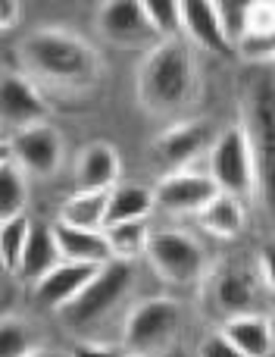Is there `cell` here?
Returning <instances> with one entry per match:
<instances>
[{"mask_svg":"<svg viewBox=\"0 0 275 357\" xmlns=\"http://www.w3.org/2000/svg\"><path fill=\"white\" fill-rule=\"evenodd\" d=\"M29 232H31L29 216H16V220L0 222V266L6 273H16L25 251V241H29Z\"/></svg>","mask_w":275,"mask_h":357,"instance_id":"cell-26","label":"cell"},{"mask_svg":"<svg viewBox=\"0 0 275 357\" xmlns=\"http://www.w3.org/2000/svg\"><path fill=\"white\" fill-rule=\"evenodd\" d=\"M107 245H110L113 260H125V264H135L138 257L147 254V245H150L153 226L150 220H138V222H113V226L104 229Z\"/></svg>","mask_w":275,"mask_h":357,"instance_id":"cell-23","label":"cell"},{"mask_svg":"<svg viewBox=\"0 0 275 357\" xmlns=\"http://www.w3.org/2000/svg\"><path fill=\"white\" fill-rule=\"evenodd\" d=\"M263 291L266 285L257 273V264H226L210 279V298H213V307L222 314V320L238 314H260V295Z\"/></svg>","mask_w":275,"mask_h":357,"instance_id":"cell-10","label":"cell"},{"mask_svg":"<svg viewBox=\"0 0 275 357\" xmlns=\"http://www.w3.org/2000/svg\"><path fill=\"white\" fill-rule=\"evenodd\" d=\"M47 98L41 88L22 73H6L0 75V132L6 135H19L25 129L47 123Z\"/></svg>","mask_w":275,"mask_h":357,"instance_id":"cell-9","label":"cell"},{"mask_svg":"<svg viewBox=\"0 0 275 357\" xmlns=\"http://www.w3.org/2000/svg\"><path fill=\"white\" fill-rule=\"evenodd\" d=\"M238 107L257 169V197L275 220V63H244L238 73Z\"/></svg>","mask_w":275,"mask_h":357,"instance_id":"cell-1","label":"cell"},{"mask_svg":"<svg viewBox=\"0 0 275 357\" xmlns=\"http://www.w3.org/2000/svg\"><path fill=\"white\" fill-rule=\"evenodd\" d=\"M97 270L100 266L69 264V260H63V264L54 266L41 282L31 285V301L44 310H56V314H60L63 307H69V304L85 291V285L97 276Z\"/></svg>","mask_w":275,"mask_h":357,"instance_id":"cell-13","label":"cell"},{"mask_svg":"<svg viewBox=\"0 0 275 357\" xmlns=\"http://www.w3.org/2000/svg\"><path fill=\"white\" fill-rule=\"evenodd\" d=\"M219 333L232 342L244 357H272L275 342L269 329V317L266 314H238L222 320Z\"/></svg>","mask_w":275,"mask_h":357,"instance_id":"cell-18","label":"cell"},{"mask_svg":"<svg viewBox=\"0 0 275 357\" xmlns=\"http://www.w3.org/2000/svg\"><path fill=\"white\" fill-rule=\"evenodd\" d=\"M197 222H201L203 232H210L213 238H238L247 226V210L241 197L232 195H216L207 207L197 213Z\"/></svg>","mask_w":275,"mask_h":357,"instance_id":"cell-21","label":"cell"},{"mask_svg":"<svg viewBox=\"0 0 275 357\" xmlns=\"http://www.w3.org/2000/svg\"><path fill=\"white\" fill-rule=\"evenodd\" d=\"M216 13H219L222 31L238 54V44L244 41L247 22H251V0H216Z\"/></svg>","mask_w":275,"mask_h":357,"instance_id":"cell-28","label":"cell"},{"mask_svg":"<svg viewBox=\"0 0 275 357\" xmlns=\"http://www.w3.org/2000/svg\"><path fill=\"white\" fill-rule=\"evenodd\" d=\"M269 329H272V342H275V310L269 314Z\"/></svg>","mask_w":275,"mask_h":357,"instance_id":"cell-34","label":"cell"},{"mask_svg":"<svg viewBox=\"0 0 275 357\" xmlns=\"http://www.w3.org/2000/svg\"><path fill=\"white\" fill-rule=\"evenodd\" d=\"M22 19V3L19 0H0V31H13Z\"/></svg>","mask_w":275,"mask_h":357,"instance_id":"cell-32","label":"cell"},{"mask_svg":"<svg viewBox=\"0 0 275 357\" xmlns=\"http://www.w3.org/2000/svg\"><path fill=\"white\" fill-rule=\"evenodd\" d=\"M182 38L203 54H235L216 13V0H182Z\"/></svg>","mask_w":275,"mask_h":357,"instance_id":"cell-14","label":"cell"},{"mask_svg":"<svg viewBox=\"0 0 275 357\" xmlns=\"http://www.w3.org/2000/svg\"><path fill=\"white\" fill-rule=\"evenodd\" d=\"M257 273H260V279H263L266 291L275 298V238L266 241V245L260 248V254H257Z\"/></svg>","mask_w":275,"mask_h":357,"instance_id":"cell-30","label":"cell"},{"mask_svg":"<svg viewBox=\"0 0 275 357\" xmlns=\"http://www.w3.org/2000/svg\"><path fill=\"white\" fill-rule=\"evenodd\" d=\"M125 351L104 345V342H79V345L69 351V357H123Z\"/></svg>","mask_w":275,"mask_h":357,"instance_id":"cell-31","label":"cell"},{"mask_svg":"<svg viewBox=\"0 0 275 357\" xmlns=\"http://www.w3.org/2000/svg\"><path fill=\"white\" fill-rule=\"evenodd\" d=\"M123 176V163L113 144L91 142L75 163V191H113Z\"/></svg>","mask_w":275,"mask_h":357,"instance_id":"cell-17","label":"cell"},{"mask_svg":"<svg viewBox=\"0 0 275 357\" xmlns=\"http://www.w3.org/2000/svg\"><path fill=\"white\" fill-rule=\"evenodd\" d=\"M157 213V204H153V188L135 182H119L110 191V207H107V226L113 222H138V220H150Z\"/></svg>","mask_w":275,"mask_h":357,"instance_id":"cell-22","label":"cell"},{"mask_svg":"<svg viewBox=\"0 0 275 357\" xmlns=\"http://www.w3.org/2000/svg\"><path fill=\"white\" fill-rule=\"evenodd\" d=\"M107 207H110V191H75L63 201L56 222L72 229H88V232H104Z\"/></svg>","mask_w":275,"mask_h":357,"instance_id":"cell-20","label":"cell"},{"mask_svg":"<svg viewBox=\"0 0 275 357\" xmlns=\"http://www.w3.org/2000/svg\"><path fill=\"white\" fill-rule=\"evenodd\" d=\"M63 264V254L60 245H56V232H54V222H41V220H31V232L29 241H25V251L22 260H19L16 273L13 276L22 279V282L35 285L47 276L54 266Z\"/></svg>","mask_w":275,"mask_h":357,"instance_id":"cell-16","label":"cell"},{"mask_svg":"<svg viewBox=\"0 0 275 357\" xmlns=\"http://www.w3.org/2000/svg\"><path fill=\"white\" fill-rule=\"evenodd\" d=\"M54 232H56V245H60L63 260H69V264H88V266L113 264V254L104 232L72 229V226H63V222H54Z\"/></svg>","mask_w":275,"mask_h":357,"instance_id":"cell-19","label":"cell"},{"mask_svg":"<svg viewBox=\"0 0 275 357\" xmlns=\"http://www.w3.org/2000/svg\"><path fill=\"white\" fill-rule=\"evenodd\" d=\"M194 357H244V354H241L238 348H235L232 342L219 333V329H216V333H210V335H203L201 339Z\"/></svg>","mask_w":275,"mask_h":357,"instance_id":"cell-29","label":"cell"},{"mask_svg":"<svg viewBox=\"0 0 275 357\" xmlns=\"http://www.w3.org/2000/svg\"><path fill=\"white\" fill-rule=\"evenodd\" d=\"M35 348V329L29 323L16 320V317L0 320V357H29Z\"/></svg>","mask_w":275,"mask_h":357,"instance_id":"cell-27","label":"cell"},{"mask_svg":"<svg viewBox=\"0 0 275 357\" xmlns=\"http://www.w3.org/2000/svg\"><path fill=\"white\" fill-rule=\"evenodd\" d=\"M29 357H69V351H60V348H35Z\"/></svg>","mask_w":275,"mask_h":357,"instance_id":"cell-33","label":"cell"},{"mask_svg":"<svg viewBox=\"0 0 275 357\" xmlns=\"http://www.w3.org/2000/svg\"><path fill=\"white\" fill-rule=\"evenodd\" d=\"M210 144H213V129L207 123H194V119H184V123H175L159 135L157 142V154L169 163V173L175 169H194L191 163L201 154H207Z\"/></svg>","mask_w":275,"mask_h":357,"instance_id":"cell-15","label":"cell"},{"mask_svg":"<svg viewBox=\"0 0 275 357\" xmlns=\"http://www.w3.org/2000/svg\"><path fill=\"white\" fill-rule=\"evenodd\" d=\"M10 151H13V160L19 163V169L29 178L31 176L50 178L63 163V138H60V132L47 123L13 135Z\"/></svg>","mask_w":275,"mask_h":357,"instance_id":"cell-12","label":"cell"},{"mask_svg":"<svg viewBox=\"0 0 275 357\" xmlns=\"http://www.w3.org/2000/svg\"><path fill=\"white\" fill-rule=\"evenodd\" d=\"M135 282H138L135 264L113 260V264L100 266L97 276L85 285V291L56 317H60V323L69 333H94V329H100L119 314V307L135 291Z\"/></svg>","mask_w":275,"mask_h":357,"instance_id":"cell-4","label":"cell"},{"mask_svg":"<svg viewBox=\"0 0 275 357\" xmlns=\"http://www.w3.org/2000/svg\"><path fill=\"white\" fill-rule=\"evenodd\" d=\"M207 176L222 195L241 197V201L247 195H257V169H253L251 144H247L241 123L228 126L213 138L207 151Z\"/></svg>","mask_w":275,"mask_h":357,"instance_id":"cell-7","label":"cell"},{"mask_svg":"<svg viewBox=\"0 0 275 357\" xmlns=\"http://www.w3.org/2000/svg\"><path fill=\"white\" fill-rule=\"evenodd\" d=\"M163 357H182V351L175 348V351H169V354H163Z\"/></svg>","mask_w":275,"mask_h":357,"instance_id":"cell-35","label":"cell"},{"mask_svg":"<svg viewBox=\"0 0 275 357\" xmlns=\"http://www.w3.org/2000/svg\"><path fill=\"white\" fill-rule=\"evenodd\" d=\"M182 333V304L172 298H144L123 320V348L138 357H163L175 351Z\"/></svg>","mask_w":275,"mask_h":357,"instance_id":"cell-5","label":"cell"},{"mask_svg":"<svg viewBox=\"0 0 275 357\" xmlns=\"http://www.w3.org/2000/svg\"><path fill=\"white\" fill-rule=\"evenodd\" d=\"M123 357H138V354H129V351H125V354H123Z\"/></svg>","mask_w":275,"mask_h":357,"instance_id":"cell-36","label":"cell"},{"mask_svg":"<svg viewBox=\"0 0 275 357\" xmlns=\"http://www.w3.org/2000/svg\"><path fill=\"white\" fill-rule=\"evenodd\" d=\"M141 3H144L147 22L157 31L159 41H178L182 38V0H141Z\"/></svg>","mask_w":275,"mask_h":357,"instance_id":"cell-25","label":"cell"},{"mask_svg":"<svg viewBox=\"0 0 275 357\" xmlns=\"http://www.w3.org/2000/svg\"><path fill=\"white\" fill-rule=\"evenodd\" d=\"M216 195L219 188L207 169H175L153 185V204L166 216H197Z\"/></svg>","mask_w":275,"mask_h":357,"instance_id":"cell-11","label":"cell"},{"mask_svg":"<svg viewBox=\"0 0 275 357\" xmlns=\"http://www.w3.org/2000/svg\"><path fill=\"white\" fill-rule=\"evenodd\" d=\"M22 63L35 79L56 88H88L100 75V56L85 38L66 29H35L22 41Z\"/></svg>","mask_w":275,"mask_h":357,"instance_id":"cell-3","label":"cell"},{"mask_svg":"<svg viewBox=\"0 0 275 357\" xmlns=\"http://www.w3.org/2000/svg\"><path fill=\"white\" fill-rule=\"evenodd\" d=\"M144 260L163 282L172 285H197L210 270L207 248L182 229H153Z\"/></svg>","mask_w":275,"mask_h":357,"instance_id":"cell-6","label":"cell"},{"mask_svg":"<svg viewBox=\"0 0 275 357\" xmlns=\"http://www.w3.org/2000/svg\"><path fill=\"white\" fill-rule=\"evenodd\" d=\"M197 63L188 41H163L144 54L138 69V100L153 116H175L197 98Z\"/></svg>","mask_w":275,"mask_h":357,"instance_id":"cell-2","label":"cell"},{"mask_svg":"<svg viewBox=\"0 0 275 357\" xmlns=\"http://www.w3.org/2000/svg\"><path fill=\"white\" fill-rule=\"evenodd\" d=\"M29 207V176L19 169L16 160L0 163V222L25 216Z\"/></svg>","mask_w":275,"mask_h":357,"instance_id":"cell-24","label":"cell"},{"mask_svg":"<svg viewBox=\"0 0 275 357\" xmlns=\"http://www.w3.org/2000/svg\"><path fill=\"white\" fill-rule=\"evenodd\" d=\"M97 31L107 44L119 50H144L150 54L157 44V31L147 22V13L141 0H107L97 6Z\"/></svg>","mask_w":275,"mask_h":357,"instance_id":"cell-8","label":"cell"}]
</instances>
